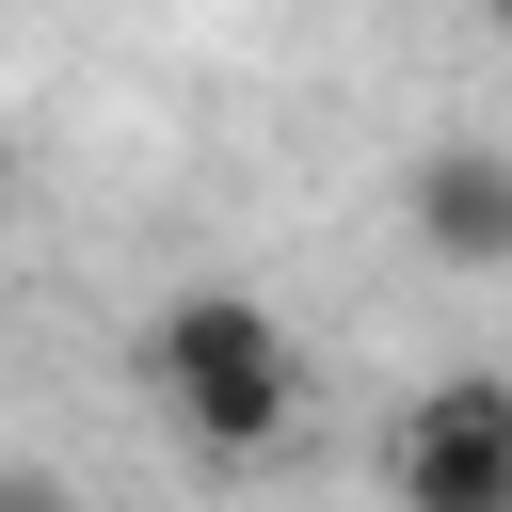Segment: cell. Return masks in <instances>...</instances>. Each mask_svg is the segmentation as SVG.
<instances>
[{"label":"cell","mask_w":512,"mask_h":512,"mask_svg":"<svg viewBox=\"0 0 512 512\" xmlns=\"http://www.w3.org/2000/svg\"><path fill=\"white\" fill-rule=\"evenodd\" d=\"M144 400H160L176 448H208V464L288 448V416H304V336H288V304H256L240 272L160 288V304H144Z\"/></svg>","instance_id":"cell-1"},{"label":"cell","mask_w":512,"mask_h":512,"mask_svg":"<svg viewBox=\"0 0 512 512\" xmlns=\"http://www.w3.org/2000/svg\"><path fill=\"white\" fill-rule=\"evenodd\" d=\"M384 496L400 512H512V368H432L384 416Z\"/></svg>","instance_id":"cell-2"},{"label":"cell","mask_w":512,"mask_h":512,"mask_svg":"<svg viewBox=\"0 0 512 512\" xmlns=\"http://www.w3.org/2000/svg\"><path fill=\"white\" fill-rule=\"evenodd\" d=\"M0 208H16V144H0Z\"/></svg>","instance_id":"cell-6"},{"label":"cell","mask_w":512,"mask_h":512,"mask_svg":"<svg viewBox=\"0 0 512 512\" xmlns=\"http://www.w3.org/2000/svg\"><path fill=\"white\" fill-rule=\"evenodd\" d=\"M400 224H416L432 272L496 288V272H512V128H432V144L400 160Z\"/></svg>","instance_id":"cell-3"},{"label":"cell","mask_w":512,"mask_h":512,"mask_svg":"<svg viewBox=\"0 0 512 512\" xmlns=\"http://www.w3.org/2000/svg\"><path fill=\"white\" fill-rule=\"evenodd\" d=\"M0 512H80V496H64L48 464H0Z\"/></svg>","instance_id":"cell-4"},{"label":"cell","mask_w":512,"mask_h":512,"mask_svg":"<svg viewBox=\"0 0 512 512\" xmlns=\"http://www.w3.org/2000/svg\"><path fill=\"white\" fill-rule=\"evenodd\" d=\"M464 16H480V32H512V0H464Z\"/></svg>","instance_id":"cell-5"}]
</instances>
